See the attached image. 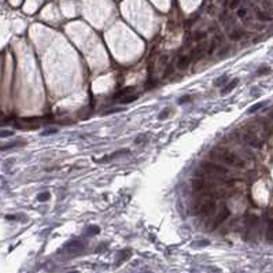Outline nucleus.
I'll use <instances>...</instances> for the list:
<instances>
[{"instance_id":"1","label":"nucleus","mask_w":273,"mask_h":273,"mask_svg":"<svg viewBox=\"0 0 273 273\" xmlns=\"http://www.w3.org/2000/svg\"><path fill=\"white\" fill-rule=\"evenodd\" d=\"M211 155L216 157L217 159L223 161L224 163L229 165V166H233V167H244L246 166V162L242 157H239L238 154L229 151L226 148H223V147H216V148L211 151Z\"/></svg>"},{"instance_id":"2","label":"nucleus","mask_w":273,"mask_h":273,"mask_svg":"<svg viewBox=\"0 0 273 273\" xmlns=\"http://www.w3.org/2000/svg\"><path fill=\"white\" fill-rule=\"evenodd\" d=\"M240 136H242V140L243 143H246L247 145L252 147V148H259L261 147V140H259L258 135L255 132H252L251 129L246 128L240 132Z\"/></svg>"},{"instance_id":"3","label":"nucleus","mask_w":273,"mask_h":273,"mask_svg":"<svg viewBox=\"0 0 273 273\" xmlns=\"http://www.w3.org/2000/svg\"><path fill=\"white\" fill-rule=\"evenodd\" d=\"M216 209H217V206H216L214 200H206V202H203L202 205L198 207L196 213L200 214L202 217H210L216 213Z\"/></svg>"},{"instance_id":"4","label":"nucleus","mask_w":273,"mask_h":273,"mask_svg":"<svg viewBox=\"0 0 273 273\" xmlns=\"http://www.w3.org/2000/svg\"><path fill=\"white\" fill-rule=\"evenodd\" d=\"M207 48H209V41L206 39H203L202 41L198 44V47H195L192 51H191V58L192 59H200V58L205 55V54H207Z\"/></svg>"},{"instance_id":"5","label":"nucleus","mask_w":273,"mask_h":273,"mask_svg":"<svg viewBox=\"0 0 273 273\" xmlns=\"http://www.w3.org/2000/svg\"><path fill=\"white\" fill-rule=\"evenodd\" d=\"M39 118H24L17 122L19 129H37L39 128Z\"/></svg>"},{"instance_id":"6","label":"nucleus","mask_w":273,"mask_h":273,"mask_svg":"<svg viewBox=\"0 0 273 273\" xmlns=\"http://www.w3.org/2000/svg\"><path fill=\"white\" fill-rule=\"evenodd\" d=\"M229 217V210H228V207L226 206H223L221 207V211L218 214H217V217H216V220H214V223H213V225H211V229H216L217 226H220L221 224L224 223V221L226 220Z\"/></svg>"},{"instance_id":"7","label":"nucleus","mask_w":273,"mask_h":273,"mask_svg":"<svg viewBox=\"0 0 273 273\" xmlns=\"http://www.w3.org/2000/svg\"><path fill=\"white\" fill-rule=\"evenodd\" d=\"M254 11H255V17H257V19H258L259 22H272L273 21L272 14H269V12L265 11V10L257 8V7H255Z\"/></svg>"},{"instance_id":"8","label":"nucleus","mask_w":273,"mask_h":273,"mask_svg":"<svg viewBox=\"0 0 273 273\" xmlns=\"http://www.w3.org/2000/svg\"><path fill=\"white\" fill-rule=\"evenodd\" d=\"M243 36H244V32L242 29H239V28H233V29L228 30V37L232 41H239V40H242Z\"/></svg>"},{"instance_id":"9","label":"nucleus","mask_w":273,"mask_h":273,"mask_svg":"<svg viewBox=\"0 0 273 273\" xmlns=\"http://www.w3.org/2000/svg\"><path fill=\"white\" fill-rule=\"evenodd\" d=\"M84 246H85V244H84V242H81V240H71L70 243L66 244V250H67V251L78 252L84 249Z\"/></svg>"},{"instance_id":"10","label":"nucleus","mask_w":273,"mask_h":273,"mask_svg":"<svg viewBox=\"0 0 273 273\" xmlns=\"http://www.w3.org/2000/svg\"><path fill=\"white\" fill-rule=\"evenodd\" d=\"M191 60H192L191 55H184V57H181L180 59L177 60V69H180V70H184V69H187L188 66H190Z\"/></svg>"},{"instance_id":"11","label":"nucleus","mask_w":273,"mask_h":273,"mask_svg":"<svg viewBox=\"0 0 273 273\" xmlns=\"http://www.w3.org/2000/svg\"><path fill=\"white\" fill-rule=\"evenodd\" d=\"M133 91V86H128V88H124V89H121V91H118V92L115 93V95L113 96V99H119L121 100L122 98H125L126 95H129V93Z\"/></svg>"},{"instance_id":"12","label":"nucleus","mask_w":273,"mask_h":273,"mask_svg":"<svg viewBox=\"0 0 273 273\" xmlns=\"http://www.w3.org/2000/svg\"><path fill=\"white\" fill-rule=\"evenodd\" d=\"M238 83H239V80H238V78H235V80H232L231 83H228V85H226V86H224V88L221 89V93H223V95H226V93H228V92H231L232 89H233L235 86H236V84H238Z\"/></svg>"},{"instance_id":"13","label":"nucleus","mask_w":273,"mask_h":273,"mask_svg":"<svg viewBox=\"0 0 273 273\" xmlns=\"http://www.w3.org/2000/svg\"><path fill=\"white\" fill-rule=\"evenodd\" d=\"M261 6H262V10L268 11L269 14H273V0H262Z\"/></svg>"},{"instance_id":"14","label":"nucleus","mask_w":273,"mask_h":273,"mask_svg":"<svg viewBox=\"0 0 273 273\" xmlns=\"http://www.w3.org/2000/svg\"><path fill=\"white\" fill-rule=\"evenodd\" d=\"M266 240L268 242H272L273 243V218L269 220L268 223V228H266Z\"/></svg>"},{"instance_id":"15","label":"nucleus","mask_w":273,"mask_h":273,"mask_svg":"<svg viewBox=\"0 0 273 273\" xmlns=\"http://www.w3.org/2000/svg\"><path fill=\"white\" fill-rule=\"evenodd\" d=\"M236 17H238L239 19H242V21H243L246 17H249V10H247V7H239L238 11H236Z\"/></svg>"},{"instance_id":"16","label":"nucleus","mask_w":273,"mask_h":273,"mask_svg":"<svg viewBox=\"0 0 273 273\" xmlns=\"http://www.w3.org/2000/svg\"><path fill=\"white\" fill-rule=\"evenodd\" d=\"M258 217L257 216H249L247 217V220H246V224H247V226L249 228H254V226L258 224Z\"/></svg>"},{"instance_id":"17","label":"nucleus","mask_w":273,"mask_h":273,"mask_svg":"<svg viewBox=\"0 0 273 273\" xmlns=\"http://www.w3.org/2000/svg\"><path fill=\"white\" fill-rule=\"evenodd\" d=\"M240 3H242V0H226V7H228L229 10H236V8H239Z\"/></svg>"},{"instance_id":"18","label":"nucleus","mask_w":273,"mask_h":273,"mask_svg":"<svg viewBox=\"0 0 273 273\" xmlns=\"http://www.w3.org/2000/svg\"><path fill=\"white\" fill-rule=\"evenodd\" d=\"M136 99H137V95H126L125 98H122V99H121V103L126 104V103H131V102L136 100Z\"/></svg>"},{"instance_id":"19","label":"nucleus","mask_w":273,"mask_h":273,"mask_svg":"<svg viewBox=\"0 0 273 273\" xmlns=\"http://www.w3.org/2000/svg\"><path fill=\"white\" fill-rule=\"evenodd\" d=\"M131 257V251L129 250H125V251H121V257H119V259H118V264L121 261H126V259Z\"/></svg>"},{"instance_id":"20","label":"nucleus","mask_w":273,"mask_h":273,"mask_svg":"<svg viewBox=\"0 0 273 273\" xmlns=\"http://www.w3.org/2000/svg\"><path fill=\"white\" fill-rule=\"evenodd\" d=\"M205 33L203 32H195L193 33V37H192V40H195V41H202L203 39H205Z\"/></svg>"},{"instance_id":"21","label":"nucleus","mask_w":273,"mask_h":273,"mask_svg":"<svg viewBox=\"0 0 273 273\" xmlns=\"http://www.w3.org/2000/svg\"><path fill=\"white\" fill-rule=\"evenodd\" d=\"M37 199H39L40 202H44V200H48V199H50V193H48V192H41L39 196H37Z\"/></svg>"},{"instance_id":"22","label":"nucleus","mask_w":273,"mask_h":273,"mask_svg":"<svg viewBox=\"0 0 273 273\" xmlns=\"http://www.w3.org/2000/svg\"><path fill=\"white\" fill-rule=\"evenodd\" d=\"M21 143H8V144H6V145H0V150L3 151V150H7V148H12V147H15V145H19Z\"/></svg>"},{"instance_id":"23","label":"nucleus","mask_w":273,"mask_h":273,"mask_svg":"<svg viewBox=\"0 0 273 273\" xmlns=\"http://www.w3.org/2000/svg\"><path fill=\"white\" fill-rule=\"evenodd\" d=\"M12 135V131H0V137H10Z\"/></svg>"},{"instance_id":"24","label":"nucleus","mask_w":273,"mask_h":273,"mask_svg":"<svg viewBox=\"0 0 273 273\" xmlns=\"http://www.w3.org/2000/svg\"><path fill=\"white\" fill-rule=\"evenodd\" d=\"M226 81V76H223V77H220L218 80L216 81V85L217 86H220V85H224V83Z\"/></svg>"},{"instance_id":"25","label":"nucleus","mask_w":273,"mask_h":273,"mask_svg":"<svg viewBox=\"0 0 273 273\" xmlns=\"http://www.w3.org/2000/svg\"><path fill=\"white\" fill-rule=\"evenodd\" d=\"M262 106H264V103H258V104H255V106H254V107H251V109H250V110H249V113H254V111H255V110L261 109Z\"/></svg>"},{"instance_id":"26","label":"nucleus","mask_w":273,"mask_h":273,"mask_svg":"<svg viewBox=\"0 0 273 273\" xmlns=\"http://www.w3.org/2000/svg\"><path fill=\"white\" fill-rule=\"evenodd\" d=\"M166 62H167V55H162L159 59V65L163 66V65H166Z\"/></svg>"},{"instance_id":"27","label":"nucleus","mask_w":273,"mask_h":273,"mask_svg":"<svg viewBox=\"0 0 273 273\" xmlns=\"http://www.w3.org/2000/svg\"><path fill=\"white\" fill-rule=\"evenodd\" d=\"M98 232H99L98 226H91V228H88V233H98Z\"/></svg>"},{"instance_id":"28","label":"nucleus","mask_w":273,"mask_h":273,"mask_svg":"<svg viewBox=\"0 0 273 273\" xmlns=\"http://www.w3.org/2000/svg\"><path fill=\"white\" fill-rule=\"evenodd\" d=\"M122 109L121 107H118V109H111V110H109V111H106L104 114H111V113H117V111H121Z\"/></svg>"},{"instance_id":"29","label":"nucleus","mask_w":273,"mask_h":273,"mask_svg":"<svg viewBox=\"0 0 273 273\" xmlns=\"http://www.w3.org/2000/svg\"><path fill=\"white\" fill-rule=\"evenodd\" d=\"M55 132H57V129H51V131H45V132H43V135H50V133H55Z\"/></svg>"},{"instance_id":"30","label":"nucleus","mask_w":273,"mask_h":273,"mask_svg":"<svg viewBox=\"0 0 273 273\" xmlns=\"http://www.w3.org/2000/svg\"><path fill=\"white\" fill-rule=\"evenodd\" d=\"M187 100H190V96H185V98H181L178 102H180V103H184V102H187Z\"/></svg>"},{"instance_id":"31","label":"nucleus","mask_w":273,"mask_h":273,"mask_svg":"<svg viewBox=\"0 0 273 273\" xmlns=\"http://www.w3.org/2000/svg\"><path fill=\"white\" fill-rule=\"evenodd\" d=\"M141 140H143V136H139V137H137V140H136V143H137V144H139V143L141 141Z\"/></svg>"},{"instance_id":"32","label":"nucleus","mask_w":273,"mask_h":273,"mask_svg":"<svg viewBox=\"0 0 273 273\" xmlns=\"http://www.w3.org/2000/svg\"><path fill=\"white\" fill-rule=\"evenodd\" d=\"M70 273H77V272H70Z\"/></svg>"}]
</instances>
